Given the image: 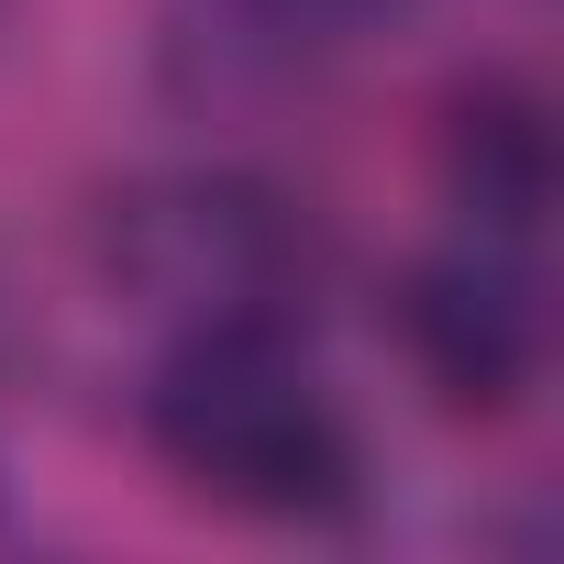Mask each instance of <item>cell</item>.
<instances>
[{
    "mask_svg": "<svg viewBox=\"0 0 564 564\" xmlns=\"http://www.w3.org/2000/svg\"><path fill=\"white\" fill-rule=\"evenodd\" d=\"M144 432L199 498L254 520H311L355 498V421L289 322H177L144 388Z\"/></svg>",
    "mask_w": 564,
    "mask_h": 564,
    "instance_id": "1",
    "label": "cell"
},
{
    "mask_svg": "<svg viewBox=\"0 0 564 564\" xmlns=\"http://www.w3.org/2000/svg\"><path fill=\"white\" fill-rule=\"evenodd\" d=\"M111 265L177 322H289V289L311 276V243L265 188L177 177V188H133L111 210Z\"/></svg>",
    "mask_w": 564,
    "mask_h": 564,
    "instance_id": "2",
    "label": "cell"
},
{
    "mask_svg": "<svg viewBox=\"0 0 564 564\" xmlns=\"http://www.w3.org/2000/svg\"><path fill=\"white\" fill-rule=\"evenodd\" d=\"M399 333L421 355V377L454 399V410H498L531 388L542 366V276H531V232H487L432 254L399 300Z\"/></svg>",
    "mask_w": 564,
    "mask_h": 564,
    "instance_id": "3",
    "label": "cell"
},
{
    "mask_svg": "<svg viewBox=\"0 0 564 564\" xmlns=\"http://www.w3.org/2000/svg\"><path fill=\"white\" fill-rule=\"evenodd\" d=\"M265 12H289V23H355V12H388V0H265Z\"/></svg>",
    "mask_w": 564,
    "mask_h": 564,
    "instance_id": "4",
    "label": "cell"
},
{
    "mask_svg": "<svg viewBox=\"0 0 564 564\" xmlns=\"http://www.w3.org/2000/svg\"><path fill=\"white\" fill-rule=\"evenodd\" d=\"M0 531H12V520H0Z\"/></svg>",
    "mask_w": 564,
    "mask_h": 564,
    "instance_id": "5",
    "label": "cell"
}]
</instances>
